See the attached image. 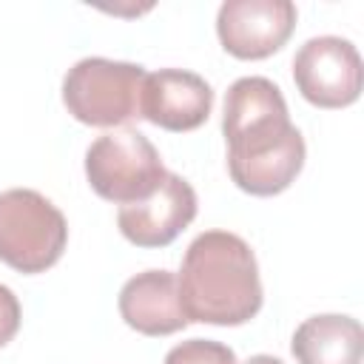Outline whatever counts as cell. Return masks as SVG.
I'll return each mask as SVG.
<instances>
[{
  "label": "cell",
  "mask_w": 364,
  "mask_h": 364,
  "mask_svg": "<svg viewBox=\"0 0 364 364\" xmlns=\"http://www.w3.org/2000/svg\"><path fill=\"white\" fill-rule=\"evenodd\" d=\"M290 353L296 364H361L364 330L353 316H310L296 327L290 338Z\"/></svg>",
  "instance_id": "obj_11"
},
{
  "label": "cell",
  "mask_w": 364,
  "mask_h": 364,
  "mask_svg": "<svg viewBox=\"0 0 364 364\" xmlns=\"http://www.w3.org/2000/svg\"><path fill=\"white\" fill-rule=\"evenodd\" d=\"M165 173L159 151L136 128L105 131L85 151L91 191L114 205H131L151 196Z\"/></svg>",
  "instance_id": "obj_5"
},
{
  "label": "cell",
  "mask_w": 364,
  "mask_h": 364,
  "mask_svg": "<svg viewBox=\"0 0 364 364\" xmlns=\"http://www.w3.org/2000/svg\"><path fill=\"white\" fill-rule=\"evenodd\" d=\"M293 82L316 108H347L364 85L361 54L344 37H310L293 57Z\"/></svg>",
  "instance_id": "obj_6"
},
{
  "label": "cell",
  "mask_w": 364,
  "mask_h": 364,
  "mask_svg": "<svg viewBox=\"0 0 364 364\" xmlns=\"http://www.w3.org/2000/svg\"><path fill=\"white\" fill-rule=\"evenodd\" d=\"M68 245L63 210L31 188L0 193V262L34 276L54 267Z\"/></svg>",
  "instance_id": "obj_3"
},
{
  "label": "cell",
  "mask_w": 364,
  "mask_h": 364,
  "mask_svg": "<svg viewBox=\"0 0 364 364\" xmlns=\"http://www.w3.org/2000/svg\"><path fill=\"white\" fill-rule=\"evenodd\" d=\"M176 287L188 321L199 324L239 327L264 301L253 247L230 230H205L188 245Z\"/></svg>",
  "instance_id": "obj_2"
},
{
  "label": "cell",
  "mask_w": 364,
  "mask_h": 364,
  "mask_svg": "<svg viewBox=\"0 0 364 364\" xmlns=\"http://www.w3.org/2000/svg\"><path fill=\"white\" fill-rule=\"evenodd\" d=\"M199 202L196 191L179 173H165L156 191L139 202L119 205V233L136 247H168L193 219Z\"/></svg>",
  "instance_id": "obj_8"
},
{
  "label": "cell",
  "mask_w": 364,
  "mask_h": 364,
  "mask_svg": "<svg viewBox=\"0 0 364 364\" xmlns=\"http://www.w3.org/2000/svg\"><path fill=\"white\" fill-rule=\"evenodd\" d=\"M165 364H239L236 353L213 338H188L168 350Z\"/></svg>",
  "instance_id": "obj_12"
},
{
  "label": "cell",
  "mask_w": 364,
  "mask_h": 364,
  "mask_svg": "<svg viewBox=\"0 0 364 364\" xmlns=\"http://www.w3.org/2000/svg\"><path fill=\"white\" fill-rule=\"evenodd\" d=\"M145 68L136 63L85 57L63 77V105L68 114L94 128H117L139 117V94Z\"/></svg>",
  "instance_id": "obj_4"
},
{
  "label": "cell",
  "mask_w": 364,
  "mask_h": 364,
  "mask_svg": "<svg viewBox=\"0 0 364 364\" xmlns=\"http://www.w3.org/2000/svg\"><path fill=\"white\" fill-rule=\"evenodd\" d=\"M245 364H284V361L276 358V355H264V353H259V355H250Z\"/></svg>",
  "instance_id": "obj_14"
},
{
  "label": "cell",
  "mask_w": 364,
  "mask_h": 364,
  "mask_svg": "<svg viewBox=\"0 0 364 364\" xmlns=\"http://www.w3.org/2000/svg\"><path fill=\"white\" fill-rule=\"evenodd\" d=\"M222 134L228 173L250 196L287 191L304 168V136L290 122L282 88L267 77H239L228 88Z\"/></svg>",
  "instance_id": "obj_1"
},
{
  "label": "cell",
  "mask_w": 364,
  "mask_h": 364,
  "mask_svg": "<svg viewBox=\"0 0 364 364\" xmlns=\"http://www.w3.org/2000/svg\"><path fill=\"white\" fill-rule=\"evenodd\" d=\"M122 321L151 338L185 330L191 321L179 301L176 276L171 270H142L131 276L117 299Z\"/></svg>",
  "instance_id": "obj_10"
},
{
  "label": "cell",
  "mask_w": 364,
  "mask_h": 364,
  "mask_svg": "<svg viewBox=\"0 0 364 364\" xmlns=\"http://www.w3.org/2000/svg\"><path fill=\"white\" fill-rule=\"evenodd\" d=\"M296 17L290 0H225L216 14V34L230 57L264 60L290 40Z\"/></svg>",
  "instance_id": "obj_7"
},
{
  "label": "cell",
  "mask_w": 364,
  "mask_h": 364,
  "mask_svg": "<svg viewBox=\"0 0 364 364\" xmlns=\"http://www.w3.org/2000/svg\"><path fill=\"white\" fill-rule=\"evenodd\" d=\"M20 318H23V310H20V301H17L14 290L0 284V347H6L17 336Z\"/></svg>",
  "instance_id": "obj_13"
},
{
  "label": "cell",
  "mask_w": 364,
  "mask_h": 364,
  "mask_svg": "<svg viewBox=\"0 0 364 364\" xmlns=\"http://www.w3.org/2000/svg\"><path fill=\"white\" fill-rule=\"evenodd\" d=\"M213 88L205 77L185 68H159L145 74L139 94V117L156 128L182 134L208 122Z\"/></svg>",
  "instance_id": "obj_9"
}]
</instances>
